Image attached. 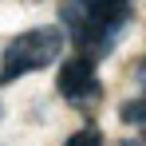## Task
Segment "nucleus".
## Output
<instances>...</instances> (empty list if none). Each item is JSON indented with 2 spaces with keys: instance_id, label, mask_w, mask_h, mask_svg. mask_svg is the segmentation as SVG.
<instances>
[{
  "instance_id": "1",
  "label": "nucleus",
  "mask_w": 146,
  "mask_h": 146,
  "mask_svg": "<svg viewBox=\"0 0 146 146\" xmlns=\"http://www.w3.org/2000/svg\"><path fill=\"white\" fill-rule=\"evenodd\" d=\"M130 16V0H59L63 36L79 55H91L95 63L115 51Z\"/></svg>"
},
{
  "instance_id": "2",
  "label": "nucleus",
  "mask_w": 146,
  "mask_h": 146,
  "mask_svg": "<svg viewBox=\"0 0 146 146\" xmlns=\"http://www.w3.org/2000/svg\"><path fill=\"white\" fill-rule=\"evenodd\" d=\"M63 28H28L20 36H12L4 48H0V87H8V83H16V79H24L32 71H44L51 67L55 59H59V51H63Z\"/></svg>"
},
{
  "instance_id": "3",
  "label": "nucleus",
  "mask_w": 146,
  "mask_h": 146,
  "mask_svg": "<svg viewBox=\"0 0 146 146\" xmlns=\"http://www.w3.org/2000/svg\"><path fill=\"white\" fill-rule=\"evenodd\" d=\"M55 91H59V99H63L67 107H75V111L99 107L103 83H99L95 59H91V55H79V51H75L71 59H63V67H59V75H55Z\"/></svg>"
},
{
  "instance_id": "4",
  "label": "nucleus",
  "mask_w": 146,
  "mask_h": 146,
  "mask_svg": "<svg viewBox=\"0 0 146 146\" xmlns=\"http://www.w3.org/2000/svg\"><path fill=\"white\" fill-rule=\"evenodd\" d=\"M63 146H103V134H99V126H79Z\"/></svg>"
},
{
  "instance_id": "5",
  "label": "nucleus",
  "mask_w": 146,
  "mask_h": 146,
  "mask_svg": "<svg viewBox=\"0 0 146 146\" xmlns=\"http://www.w3.org/2000/svg\"><path fill=\"white\" fill-rule=\"evenodd\" d=\"M134 83H138V91H142V99H146V59L134 63Z\"/></svg>"
},
{
  "instance_id": "6",
  "label": "nucleus",
  "mask_w": 146,
  "mask_h": 146,
  "mask_svg": "<svg viewBox=\"0 0 146 146\" xmlns=\"http://www.w3.org/2000/svg\"><path fill=\"white\" fill-rule=\"evenodd\" d=\"M119 146H146V142H142V138H122Z\"/></svg>"
},
{
  "instance_id": "7",
  "label": "nucleus",
  "mask_w": 146,
  "mask_h": 146,
  "mask_svg": "<svg viewBox=\"0 0 146 146\" xmlns=\"http://www.w3.org/2000/svg\"><path fill=\"white\" fill-rule=\"evenodd\" d=\"M138 130H142V142H146V122H142V126H138Z\"/></svg>"
},
{
  "instance_id": "8",
  "label": "nucleus",
  "mask_w": 146,
  "mask_h": 146,
  "mask_svg": "<svg viewBox=\"0 0 146 146\" xmlns=\"http://www.w3.org/2000/svg\"><path fill=\"white\" fill-rule=\"evenodd\" d=\"M0 119H4V103H0Z\"/></svg>"
}]
</instances>
